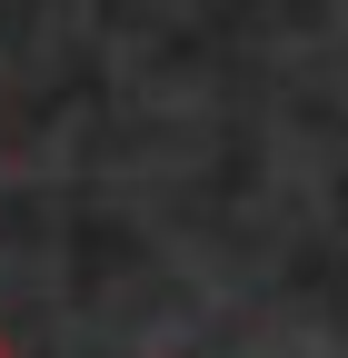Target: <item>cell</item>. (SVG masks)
Returning <instances> with one entry per match:
<instances>
[{
	"label": "cell",
	"mask_w": 348,
	"mask_h": 358,
	"mask_svg": "<svg viewBox=\"0 0 348 358\" xmlns=\"http://www.w3.org/2000/svg\"><path fill=\"white\" fill-rule=\"evenodd\" d=\"M0 358H10V329H0Z\"/></svg>",
	"instance_id": "6da1fadb"
}]
</instances>
